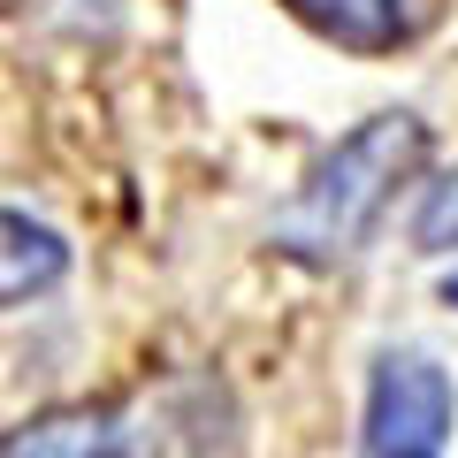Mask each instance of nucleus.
<instances>
[{"label":"nucleus","mask_w":458,"mask_h":458,"mask_svg":"<svg viewBox=\"0 0 458 458\" xmlns=\"http://www.w3.org/2000/svg\"><path fill=\"white\" fill-rule=\"evenodd\" d=\"M420 153H428V123H420V114L397 107V114L360 123V131L313 168L306 191L283 207L276 237L298 245V252H352L367 229H375V214L390 207V191L420 168Z\"/></svg>","instance_id":"obj_1"},{"label":"nucleus","mask_w":458,"mask_h":458,"mask_svg":"<svg viewBox=\"0 0 458 458\" xmlns=\"http://www.w3.org/2000/svg\"><path fill=\"white\" fill-rule=\"evenodd\" d=\"M451 436V382L420 352H390L375 367V405H367V458H443Z\"/></svg>","instance_id":"obj_2"},{"label":"nucleus","mask_w":458,"mask_h":458,"mask_svg":"<svg viewBox=\"0 0 458 458\" xmlns=\"http://www.w3.org/2000/svg\"><path fill=\"white\" fill-rule=\"evenodd\" d=\"M0 458H131V443L107 412H54V420L16 428L0 443Z\"/></svg>","instance_id":"obj_3"},{"label":"nucleus","mask_w":458,"mask_h":458,"mask_svg":"<svg viewBox=\"0 0 458 458\" xmlns=\"http://www.w3.org/2000/svg\"><path fill=\"white\" fill-rule=\"evenodd\" d=\"M62 267H69V245L54 229L23 222V214H0V306H16V298L62 283Z\"/></svg>","instance_id":"obj_4"},{"label":"nucleus","mask_w":458,"mask_h":458,"mask_svg":"<svg viewBox=\"0 0 458 458\" xmlns=\"http://www.w3.org/2000/svg\"><path fill=\"white\" fill-rule=\"evenodd\" d=\"M291 8H298L321 38L360 47V54H382V47L405 38V0H291Z\"/></svg>","instance_id":"obj_5"},{"label":"nucleus","mask_w":458,"mask_h":458,"mask_svg":"<svg viewBox=\"0 0 458 458\" xmlns=\"http://www.w3.org/2000/svg\"><path fill=\"white\" fill-rule=\"evenodd\" d=\"M412 237H420V252L458 245V176H443L436 191H428V207H420V222H412Z\"/></svg>","instance_id":"obj_6"},{"label":"nucleus","mask_w":458,"mask_h":458,"mask_svg":"<svg viewBox=\"0 0 458 458\" xmlns=\"http://www.w3.org/2000/svg\"><path fill=\"white\" fill-rule=\"evenodd\" d=\"M443 298H451V306H458V276H451V283H443Z\"/></svg>","instance_id":"obj_7"}]
</instances>
